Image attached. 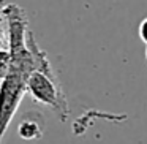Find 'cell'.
Listing matches in <instances>:
<instances>
[{
	"instance_id": "obj_1",
	"label": "cell",
	"mask_w": 147,
	"mask_h": 144,
	"mask_svg": "<svg viewBox=\"0 0 147 144\" xmlns=\"http://www.w3.org/2000/svg\"><path fill=\"white\" fill-rule=\"evenodd\" d=\"M3 13L8 29L10 65L7 76L0 82V144L3 143L8 127L27 93L30 74L51 64L48 54L38 46L33 32L29 29L24 8L18 3L5 2Z\"/></svg>"
},
{
	"instance_id": "obj_3",
	"label": "cell",
	"mask_w": 147,
	"mask_h": 144,
	"mask_svg": "<svg viewBox=\"0 0 147 144\" xmlns=\"http://www.w3.org/2000/svg\"><path fill=\"white\" fill-rule=\"evenodd\" d=\"M41 116L38 114H27L24 116V119L21 120L19 127H18V133L22 139L27 141H33V139H40L45 133V124H43Z\"/></svg>"
},
{
	"instance_id": "obj_5",
	"label": "cell",
	"mask_w": 147,
	"mask_h": 144,
	"mask_svg": "<svg viewBox=\"0 0 147 144\" xmlns=\"http://www.w3.org/2000/svg\"><path fill=\"white\" fill-rule=\"evenodd\" d=\"M8 65H10V54H8V51H0V82L7 76Z\"/></svg>"
},
{
	"instance_id": "obj_7",
	"label": "cell",
	"mask_w": 147,
	"mask_h": 144,
	"mask_svg": "<svg viewBox=\"0 0 147 144\" xmlns=\"http://www.w3.org/2000/svg\"><path fill=\"white\" fill-rule=\"evenodd\" d=\"M146 60H147V48H146Z\"/></svg>"
},
{
	"instance_id": "obj_6",
	"label": "cell",
	"mask_w": 147,
	"mask_h": 144,
	"mask_svg": "<svg viewBox=\"0 0 147 144\" xmlns=\"http://www.w3.org/2000/svg\"><path fill=\"white\" fill-rule=\"evenodd\" d=\"M138 33H139V38L144 45H147V18H144L139 22V27H138Z\"/></svg>"
},
{
	"instance_id": "obj_4",
	"label": "cell",
	"mask_w": 147,
	"mask_h": 144,
	"mask_svg": "<svg viewBox=\"0 0 147 144\" xmlns=\"http://www.w3.org/2000/svg\"><path fill=\"white\" fill-rule=\"evenodd\" d=\"M5 2H0V51H8V29L3 13Z\"/></svg>"
},
{
	"instance_id": "obj_2",
	"label": "cell",
	"mask_w": 147,
	"mask_h": 144,
	"mask_svg": "<svg viewBox=\"0 0 147 144\" xmlns=\"http://www.w3.org/2000/svg\"><path fill=\"white\" fill-rule=\"evenodd\" d=\"M27 93L36 103L51 109L60 120H67L70 116V108L65 92L59 82L51 64L35 70L27 82Z\"/></svg>"
}]
</instances>
